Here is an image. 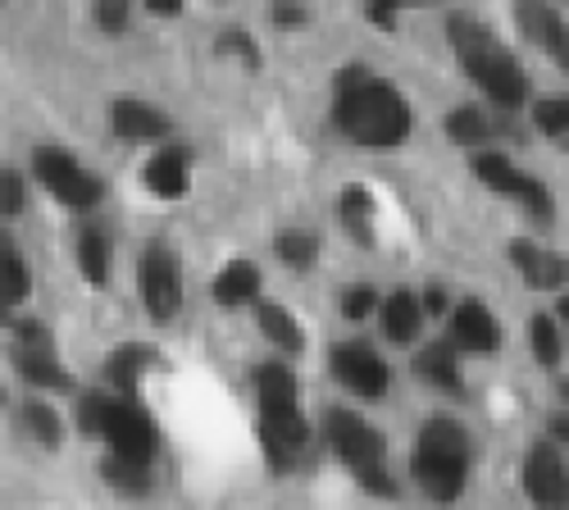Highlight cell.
Returning a JSON list of instances; mask_svg holds the SVG:
<instances>
[{
	"label": "cell",
	"instance_id": "6da1fadb",
	"mask_svg": "<svg viewBox=\"0 0 569 510\" xmlns=\"http://www.w3.org/2000/svg\"><path fill=\"white\" fill-rule=\"evenodd\" d=\"M338 128L365 151H392L410 132V110L401 91L369 69H342L338 73V106H333Z\"/></svg>",
	"mask_w": 569,
	"mask_h": 510
},
{
	"label": "cell",
	"instance_id": "7a4b0ae2",
	"mask_svg": "<svg viewBox=\"0 0 569 510\" xmlns=\"http://www.w3.org/2000/svg\"><path fill=\"white\" fill-rule=\"evenodd\" d=\"M447 32H451V46H456V56H460L465 73L479 82L497 106L515 110L519 101H525V73H519L515 56L506 51V46H501L483 23H473V19L456 14V19L447 23Z\"/></svg>",
	"mask_w": 569,
	"mask_h": 510
},
{
	"label": "cell",
	"instance_id": "3957f363",
	"mask_svg": "<svg viewBox=\"0 0 569 510\" xmlns=\"http://www.w3.org/2000/svg\"><path fill=\"white\" fill-rule=\"evenodd\" d=\"M415 470L419 483L433 501H456L465 488V470H469V438L456 420L438 414L419 429V447H415Z\"/></svg>",
	"mask_w": 569,
	"mask_h": 510
},
{
	"label": "cell",
	"instance_id": "277c9868",
	"mask_svg": "<svg viewBox=\"0 0 569 510\" xmlns=\"http://www.w3.org/2000/svg\"><path fill=\"white\" fill-rule=\"evenodd\" d=\"M32 169L41 178V188L51 192V197H60L64 206H73V210H91V206L101 201V182L91 178L73 156H64L56 147H41L32 156Z\"/></svg>",
	"mask_w": 569,
	"mask_h": 510
},
{
	"label": "cell",
	"instance_id": "5b68a950",
	"mask_svg": "<svg viewBox=\"0 0 569 510\" xmlns=\"http://www.w3.org/2000/svg\"><path fill=\"white\" fill-rule=\"evenodd\" d=\"M101 438L114 447V456L141 460V466H151V456H156V424L132 397H110L106 420H101Z\"/></svg>",
	"mask_w": 569,
	"mask_h": 510
},
{
	"label": "cell",
	"instance_id": "8992f818",
	"mask_svg": "<svg viewBox=\"0 0 569 510\" xmlns=\"http://www.w3.org/2000/svg\"><path fill=\"white\" fill-rule=\"evenodd\" d=\"M323 433H328L333 451L347 460L351 470L378 466V460H383V447H388L383 433L369 429L360 414H351V410H328V414H323Z\"/></svg>",
	"mask_w": 569,
	"mask_h": 510
},
{
	"label": "cell",
	"instance_id": "52a82bcc",
	"mask_svg": "<svg viewBox=\"0 0 569 510\" xmlns=\"http://www.w3.org/2000/svg\"><path fill=\"white\" fill-rule=\"evenodd\" d=\"M473 169H479V178L488 182L492 192L515 197V201H525V206H529V214H533L538 223H551V197H547V188H542L538 178L519 173V169H515L506 156H497V151L479 156V160H473Z\"/></svg>",
	"mask_w": 569,
	"mask_h": 510
},
{
	"label": "cell",
	"instance_id": "ba28073f",
	"mask_svg": "<svg viewBox=\"0 0 569 510\" xmlns=\"http://www.w3.org/2000/svg\"><path fill=\"white\" fill-rule=\"evenodd\" d=\"M137 283H141V306H147L151 319H169L182 306V283H178V260L164 247H147L137 269Z\"/></svg>",
	"mask_w": 569,
	"mask_h": 510
},
{
	"label": "cell",
	"instance_id": "9c48e42d",
	"mask_svg": "<svg viewBox=\"0 0 569 510\" xmlns=\"http://www.w3.org/2000/svg\"><path fill=\"white\" fill-rule=\"evenodd\" d=\"M14 364H19V374L37 388H64V369L56 360V347H51V333L41 329L37 319L19 323L14 329Z\"/></svg>",
	"mask_w": 569,
	"mask_h": 510
},
{
	"label": "cell",
	"instance_id": "30bf717a",
	"mask_svg": "<svg viewBox=\"0 0 569 510\" xmlns=\"http://www.w3.org/2000/svg\"><path fill=\"white\" fill-rule=\"evenodd\" d=\"M333 374L356 392V397H369V401H378L388 392V364H383V356H378L373 347H365V342H342V347H333Z\"/></svg>",
	"mask_w": 569,
	"mask_h": 510
},
{
	"label": "cell",
	"instance_id": "8fae6325",
	"mask_svg": "<svg viewBox=\"0 0 569 510\" xmlns=\"http://www.w3.org/2000/svg\"><path fill=\"white\" fill-rule=\"evenodd\" d=\"M525 488L538 506H565L569 501V474H565V460L556 451V442H538L525 460Z\"/></svg>",
	"mask_w": 569,
	"mask_h": 510
},
{
	"label": "cell",
	"instance_id": "7c38bea8",
	"mask_svg": "<svg viewBox=\"0 0 569 510\" xmlns=\"http://www.w3.org/2000/svg\"><path fill=\"white\" fill-rule=\"evenodd\" d=\"M306 420L301 410H264L260 414V442L273 460V470H292V460L306 451Z\"/></svg>",
	"mask_w": 569,
	"mask_h": 510
},
{
	"label": "cell",
	"instance_id": "4fadbf2b",
	"mask_svg": "<svg viewBox=\"0 0 569 510\" xmlns=\"http://www.w3.org/2000/svg\"><path fill=\"white\" fill-rule=\"evenodd\" d=\"M515 14H519V23H525V32L542 46V51H547L565 73H569V28L542 6V0H519Z\"/></svg>",
	"mask_w": 569,
	"mask_h": 510
},
{
	"label": "cell",
	"instance_id": "5bb4252c",
	"mask_svg": "<svg viewBox=\"0 0 569 510\" xmlns=\"http://www.w3.org/2000/svg\"><path fill=\"white\" fill-rule=\"evenodd\" d=\"M451 338H456V347H465V351H492V347L501 342L497 319H492V310H488L483 301H460V306H456V314H451Z\"/></svg>",
	"mask_w": 569,
	"mask_h": 510
},
{
	"label": "cell",
	"instance_id": "9a60e30c",
	"mask_svg": "<svg viewBox=\"0 0 569 510\" xmlns=\"http://www.w3.org/2000/svg\"><path fill=\"white\" fill-rule=\"evenodd\" d=\"M510 260H515L519 273L529 278V288H560V283H569V260L547 256L533 242H510Z\"/></svg>",
	"mask_w": 569,
	"mask_h": 510
},
{
	"label": "cell",
	"instance_id": "2e32d148",
	"mask_svg": "<svg viewBox=\"0 0 569 510\" xmlns=\"http://www.w3.org/2000/svg\"><path fill=\"white\" fill-rule=\"evenodd\" d=\"M114 132L119 137H132V142H147V137H164L169 132V123H164V114L156 110V106H147V101H114Z\"/></svg>",
	"mask_w": 569,
	"mask_h": 510
},
{
	"label": "cell",
	"instance_id": "e0dca14e",
	"mask_svg": "<svg viewBox=\"0 0 569 510\" xmlns=\"http://www.w3.org/2000/svg\"><path fill=\"white\" fill-rule=\"evenodd\" d=\"M256 392H260V414L264 410H297V374L288 364H260Z\"/></svg>",
	"mask_w": 569,
	"mask_h": 510
},
{
	"label": "cell",
	"instance_id": "ac0fdd59",
	"mask_svg": "<svg viewBox=\"0 0 569 510\" xmlns=\"http://www.w3.org/2000/svg\"><path fill=\"white\" fill-rule=\"evenodd\" d=\"M260 292V269L251 260H232L219 278H214V301L219 306H247Z\"/></svg>",
	"mask_w": 569,
	"mask_h": 510
},
{
	"label": "cell",
	"instance_id": "d6986e66",
	"mask_svg": "<svg viewBox=\"0 0 569 510\" xmlns=\"http://www.w3.org/2000/svg\"><path fill=\"white\" fill-rule=\"evenodd\" d=\"M419 323H423V306L410 292H392L383 301V333L392 342H415L419 338Z\"/></svg>",
	"mask_w": 569,
	"mask_h": 510
},
{
	"label": "cell",
	"instance_id": "ffe728a7",
	"mask_svg": "<svg viewBox=\"0 0 569 510\" xmlns=\"http://www.w3.org/2000/svg\"><path fill=\"white\" fill-rule=\"evenodd\" d=\"M419 374L429 379L433 388H442V392H460L465 388L460 383V364H456V347H447V342H433V347L419 351Z\"/></svg>",
	"mask_w": 569,
	"mask_h": 510
},
{
	"label": "cell",
	"instance_id": "44dd1931",
	"mask_svg": "<svg viewBox=\"0 0 569 510\" xmlns=\"http://www.w3.org/2000/svg\"><path fill=\"white\" fill-rule=\"evenodd\" d=\"M151 364H156V351H151V347H119V351L110 356V364H106V374H110V383H114L123 397H132L141 369H151Z\"/></svg>",
	"mask_w": 569,
	"mask_h": 510
},
{
	"label": "cell",
	"instance_id": "7402d4cb",
	"mask_svg": "<svg viewBox=\"0 0 569 510\" xmlns=\"http://www.w3.org/2000/svg\"><path fill=\"white\" fill-rule=\"evenodd\" d=\"M147 188L156 192V197H182V188H187V160H182V151H160L151 164H147Z\"/></svg>",
	"mask_w": 569,
	"mask_h": 510
},
{
	"label": "cell",
	"instance_id": "603a6c76",
	"mask_svg": "<svg viewBox=\"0 0 569 510\" xmlns=\"http://www.w3.org/2000/svg\"><path fill=\"white\" fill-rule=\"evenodd\" d=\"M78 269H82L87 283H106L110 278V242L97 233V228H87L78 238Z\"/></svg>",
	"mask_w": 569,
	"mask_h": 510
},
{
	"label": "cell",
	"instance_id": "cb8c5ba5",
	"mask_svg": "<svg viewBox=\"0 0 569 510\" xmlns=\"http://www.w3.org/2000/svg\"><path fill=\"white\" fill-rule=\"evenodd\" d=\"M260 329L273 347L282 351H301V323L282 310V306H260Z\"/></svg>",
	"mask_w": 569,
	"mask_h": 510
},
{
	"label": "cell",
	"instance_id": "d4e9b609",
	"mask_svg": "<svg viewBox=\"0 0 569 510\" xmlns=\"http://www.w3.org/2000/svg\"><path fill=\"white\" fill-rule=\"evenodd\" d=\"M338 214H342V223L351 228L360 242H369V219H373V197H369V192L347 188V192L338 197Z\"/></svg>",
	"mask_w": 569,
	"mask_h": 510
},
{
	"label": "cell",
	"instance_id": "484cf974",
	"mask_svg": "<svg viewBox=\"0 0 569 510\" xmlns=\"http://www.w3.org/2000/svg\"><path fill=\"white\" fill-rule=\"evenodd\" d=\"M278 256H282V264L288 269H310L315 264V251H319V242L310 238V233H278V247H273Z\"/></svg>",
	"mask_w": 569,
	"mask_h": 510
},
{
	"label": "cell",
	"instance_id": "4316f807",
	"mask_svg": "<svg viewBox=\"0 0 569 510\" xmlns=\"http://www.w3.org/2000/svg\"><path fill=\"white\" fill-rule=\"evenodd\" d=\"M447 132L456 137V142H465V147H479L483 137H488V119H483V110L460 106V110L447 119Z\"/></svg>",
	"mask_w": 569,
	"mask_h": 510
},
{
	"label": "cell",
	"instance_id": "83f0119b",
	"mask_svg": "<svg viewBox=\"0 0 569 510\" xmlns=\"http://www.w3.org/2000/svg\"><path fill=\"white\" fill-rule=\"evenodd\" d=\"M106 479L114 483V488H123V492H147V466L141 460H128V456H114V460H106Z\"/></svg>",
	"mask_w": 569,
	"mask_h": 510
},
{
	"label": "cell",
	"instance_id": "f1b7e54d",
	"mask_svg": "<svg viewBox=\"0 0 569 510\" xmlns=\"http://www.w3.org/2000/svg\"><path fill=\"white\" fill-rule=\"evenodd\" d=\"M23 424H28V433H32L37 442H46V447H56V442H60V420H56V410H51V406L28 401V406H23Z\"/></svg>",
	"mask_w": 569,
	"mask_h": 510
},
{
	"label": "cell",
	"instance_id": "f546056e",
	"mask_svg": "<svg viewBox=\"0 0 569 510\" xmlns=\"http://www.w3.org/2000/svg\"><path fill=\"white\" fill-rule=\"evenodd\" d=\"M533 356L547 369L560 364V333H556V319L551 314H533Z\"/></svg>",
	"mask_w": 569,
	"mask_h": 510
},
{
	"label": "cell",
	"instance_id": "4dcf8cb0",
	"mask_svg": "<svg viewBox=\"0 0 569 510\" xmlns=\"http://www.w3.org/2000/svg\"><path fill=\"white\" fill-rule=\"evenodd\" d=\"M0 288H6V301H10V306L28 297V269H23V260L10 251V242H6V260H0Z\"/></svg>",
	"mask_w": 569,
	"mask_h": 510
},
{
	"label": "cell",
	"instance_id": "1f68e13d",
	"mask_svg": "<svg viewBox=\"0 0 569 510\" xmlns=\"http://www.w3.org/2000/svg\"><path fill=\"white\" fill-rule=\"evenodd\" d=\"M533 119H538V128H542L547 137H565V132H569V97L542 101V106L533 110Z\"/></svg>",
	"mask_w": 569,
	"mask_h": 510
},
{
	"label": "cell",
	"instance_id": "d6a6232c",
	"mask_svg": "<svg viewBox=\"0 0 569 510\" xmlns=\"http://www.w3.org/2000/svg\"><path fill=\"white\" fill-rule=\"evenodd\" d=\"M106 406H110V397H101V392H87V397L78 401V424H82V433H97V438H101Z\"/></svg>",
	"mask_w": 569,
	"mask_h": 510
},
{
	"label": "cell",
	"instance_id": "836d02e7",
	"mask_svg": "<svg viewBox=\"0 0 569 510\" xmlns=\"http://www.w3.org/2000/svg\"><path fill=\"white\" fill-rule=\"evenodd\" d=\"M373 301H378L373 288L369 283H356V288L342 292V314L347 319H365V314H373Z\"/></svg>",
	"mask_w": 569,
	"mask_h": 510
},
{
	"label": "cell",
	"instance_id": "e575fe53",
	"mask_svg": "<svg viewBox=\"0 0 569 510\" xmlns=\"http://www.w3.org/2000/svg\"><path fill=\"white\" fill-rule=\"evenodd\" d=\"M0 210H6V219L23 210V178L10 173V169H6V178H0Z\"/></svg>",
	"mask_w": 569,
	"mask_h": 510
},
{
	"label": "cell",
	"instance_id": "d590c367",
	"mask_svg": "<svg viewBox=\"0 0 569 510\" xmlns=\"http://www.w3.org/2000/svg\"><path fill=\"white\" fill-rule=\"evenodd\" d=\"M219 51H223V56H228V51H232V56H242V60H247V69H256V64H260V51L251 46V37H247V32H223Z\"/></svg>",
	"mask_w": 569,
	"mask_h": 510
},
{
	"label": "cell",
	"instance_id": "8d00e7d4",
	"mask_svg": "<svg viewBox=\"0 0 569 510\" xmlns=\"http://www.w3.org/2000/svg\"><path fill=\"white\" fill-rule=\"evenodd\" d=\"M356 479H360V488H369V492H378V497H392V492H397L392 479H388V470H383V460H378V466L356 470Z\"/></svg>",
	"mask_w": 569,
	"mask_h": 510
},
{
	"label": "cell",
	"instance_id": "74e56055",
	"mask_svg": "<svg viewBox=\"0 0 569 510\" xmlns=\"http://www.w3.org/2000/svg\"><path fill=\"white\" fill-rule=\"evenodd\" d=\"M97 14H101V28L106 32H119L128 23V0H101Z\"/></svg>",
	"mask_w": 569,
	"mask_h": 510
},
{
	"label": "cell",
	"instance_id": "f35d334b",
	"mask_svg": "<svg viewBox=\"0 0 569 510\" xmlns=\"http://www.w3.org/2000/svg\"><path fill=\"white\" fill-rule=\"evenodd\" d=\"M423 310L442 314V310H447V292H442V288H429V297H423Z\"/></svg>",
	"mask_w": 569,
	"mask_h": 510
},
{
	"label": "cell",
	"instance_id": "ab89813d",
	"mask_svg": "<svg viewBox=\"0 0 569 510\" xmlns=\"http://www.w3.org/2000/svg\"><path fill=\"white\" fill-rule=\"evenodd\" d=\"M147 6H151L156 14H178V10H182V0H147Z\"/></svg>",
	"mask_w": 569,
	"mask_h": 510
},
{
	"label": "cell",
	"instance_id": "60d3db41",
	"mask_svg": "<svg viewBox=\"0 0 569 510\" xmlns=\"http://www.w3.org/2000/svg\"><path fill=\"white\" fill-rule=\"evenodd\" d=\"M551 433H556L560 442H569V420H565V414H551Z\"/></svg>",
	"mask_w": 569,
	"mask_h": 510
},
{
	"label": "cell",
	"instance_id": "b9f144b4",
	"mask_svg": "<svg viewBox=\"0 0 569 510\" xmlns=\"http://www.w3.org/2000/svg\"><path fill=\"white\" fill-rule=\"evenodd\" d=\"M273 14H278V23H297V19H301V14H297V10H292V6H278V10H273Z\"/></svg>",
	"mask_w": 569,
	"mask_h": 510
},
{
	"label": "cell",
	"instance_id": "7bdbcfd3",
	"mask_svg": "<svg viewBox=\"0 0 569 510\" xmlns=\"http://www.w3.org/2000/svg\"><path fill=\"white\" fill-rule=\"evenodd\" d=\"M560 319H565V329H569V297H560Z\"/></svg>",
	"mask_w": 569,
	"mask_h": 510
},
{
	"label": "cell",
	"instance_id": "ee69618b",
	"mask_svg": "<svg viewBox=\"0 0 569 510\" xmlns=\"http://www.w3.org/2000/svg\"><path fill=\"white\" fill-rule=\"evenodd\" d=\"M378 6H392L397 10V6H410V0H378Z\"/></svg>",
	"mask_w": 569,
	"mask_h": 510
},
{
	"label": "cell",
	"instance_id": "f6af8a7d",
	"mask_svg": "<svg viewBox=\"0 0 569 510\" xmlns=\"http://www.w3.org/2000/svg\"><path fill=\"white\" fill-rule=\"evenodd\" d=\"M560 397H565V401H569V379H565V383H560Z\"/></svg>",
	"mask_w": 569,
	"mask_h": 510
}]
</instances>
